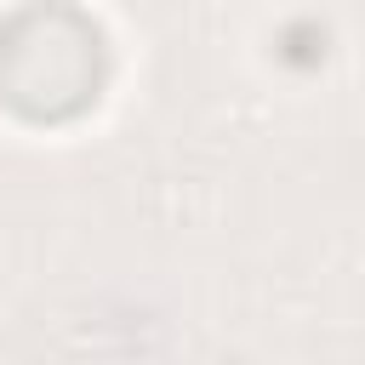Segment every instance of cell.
I'll return each mask as SVG.
<instances>
[{"label": "cell", "instance_id": "cell-1", "mask_svg": "<svg viewBox=\"0 0 365 365\" xmlns=\"http://www.w3.org/2000/svg\"><path fill=\"white\" fill-rule=\"evenodd\" d=\"M103 34L68 0H34L0 23V97L23 120H74L103 91Z\"/></svg>", "mask_w": 365, "mask_h": 365}]
</instances>
